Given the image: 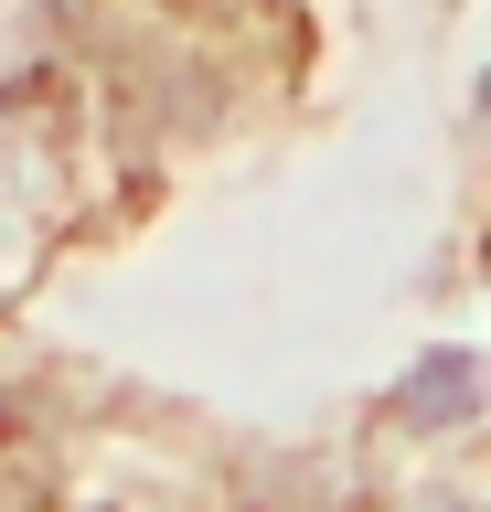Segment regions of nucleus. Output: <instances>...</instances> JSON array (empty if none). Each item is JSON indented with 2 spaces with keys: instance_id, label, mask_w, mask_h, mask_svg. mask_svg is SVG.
<instances>
[{
  "instance_id": "3",
  "label": "nucleus",
  "mask_w": 491,
  "mask_h": 512,
  "mask_svg": "<svg viewBox=\"0 0 491 512\" xmlns=\"http://www.w3.org/2000/svg\"><path fill=\"white\" fill-rule=\"evenodd\" d=\"M481 107H491V75H481Z\"/></svg>"
},
{
  "instance_id": "1",
  "label": "nucleus",
  "mask_w": 491,
  "mask_h": 512,
  "mask_svg": "<svg viewBox=\"0 0 491 512\" xmlns=\"http://www.w3.org/2000/svg\"><path fill=\"white\" fill-rule=\"evenodd\" d=\"M395 416H406V427H417V438H438V427H470V416H481V363H470V352H427L417 374L395 384Z\"/></svg>"
},
{
  "instance_id": "2",
  "label": "nucleus",
  "mask_w": 491,
  "mask_h": 512,
  "mask_svg": "<svg viewBox=\"0 0 491 512\" xmlns=\"http://www.w3.org/2000/svg\"><path fill=\"white\" fill-rule=\"evenodd\" d=\"M417 512H470V502H417Z\"/></svg>"
}]
</instances>
